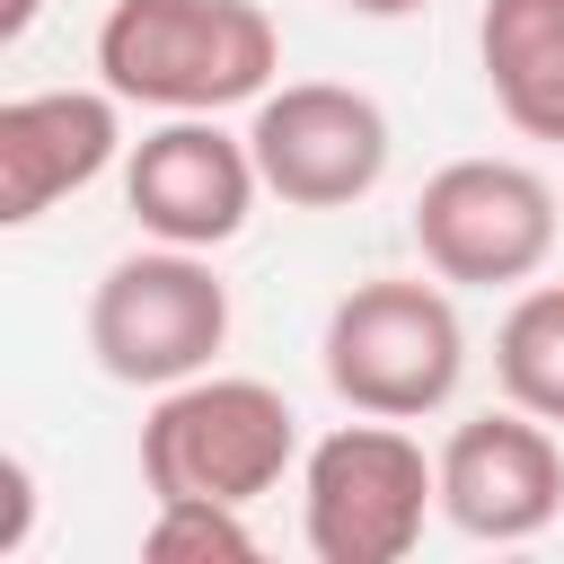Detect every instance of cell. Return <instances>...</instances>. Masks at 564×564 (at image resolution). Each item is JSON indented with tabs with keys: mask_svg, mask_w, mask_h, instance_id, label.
Here are the masks:
<instances>
[{
	"mask_svg": "<svg viewBox=\"0 0 564 564\" xmlns=\"http://www.w3.org/2000/svg\"><path fill=\"white\" fill-rule=\"evenodd\" d=\"M282 70V26L256 0H115L97 26V79L123 106L220 115L256 106Z\"/></svg>",
	"mask_w": 564,
	"mask_h": 564,
	"instance_id": "obj_1",
	"label": "cell"
},
{
	"mask_svg": "<svg viewBox=\"0 0 564 564\" xmlns=\"http://www.w3.org/2000/svg\"><path fill=\"white\" fill-rule=\"evenodd\" d=\"M326 388L352 414L423 423L467 379V326L449 308V282L432 273H370L326 308Z\"/></svg>",
	"mask_w": 564,
	"mask_h": 564,
	"instance_id": "obj_2",
	"label": "cell"
},
{
	"mask_svg": "<svg viewBox=\"0 0 564 564\" xmlns=\"http://www.w3.org/2000/svg\"><path fill=\"white\" fill-rule=\"evenodd\" d=\"M300 458V414L282 388L264 379H176L159 388L150 423H141V485L150 502H256L282 485V467Z\"/></svg>",
	"mask_w": 564,
	"mask_h": 564,
	"instance_id": "obj_3",
	"label": "cell"
},
{
	"mask_svg": "<svg viewBox=\"0 0 564 564\" xmlns=\"http://www.w3.org/2000/svg\"><path fill=\"white\" fill-rule=\"evenodd\" d=\"M441 511V458L388 414L326 432L300 458V538L317 564H397Z\"/></svg>",
	"mask_w": 564,
	"mask_h": 564,
	"instance_id": "obj_4",
	"label": "cell"
},
{
	"mask_svg": "<svg viewBox=\"0 0 564 564\" xmlns=\"http://www.w3.org/2000/svg\"><path fill=\"white\" fill-rule=\"evenodd\" d=\"M229 344V282L203 264V247H141L97 273L88 291V352L115 388H176L203 379Z\"/></svg>",
	"mask_w": 564,
	"mask_h": 564,
	"instance_id": "obj_5",
	"label": "cell"
},
{
	"mask_svg": "<svg viewBox=\"0 0 564 564\" xmlns=\"http://www.w3.org/2000/svg\"><path fill=\"white\" fill-rule=\"evenodd\" d=\"M414 247L458 291H511L555 256V185L520 159H449L414 194Z\"/></svg>",
	"mask_w": 564,
	"mask_h": 564,
	"instance_id": "obj_6",
	"label": "cell"
},
{
	"mask_svg": "<svg viewBox=\"0 0 564 564\" xmlns=\"http://www.w3.org/2000/svg\"><path fill=\"white\" fill-rule=\"evenodd\" d=\"M247 150H256L264 194H282L291 212H344V203L379 194L397 141H388V115H379L370 88H344V79H282V88L256 97Z\"/></svg>",
	"mask_w": 564,
	"mask_h": 564,
	"instance_id": "obj_7",
	"label": "cell"
},
{
	"mask_svg": "<svg viewBox=\"0 0 564 564\" xmlns=\"http://www.w3.org/2000/svg\"><path fill=\"white\" fill-rule=\"evenodd\" d=\"M256 194H264V176H256L247 132H220L212 115H167L123 159V203L167 247H203V256L229 247L247 229Z\"/></svg>",
	"mask_w": 564,
	"mask_h": 564,
	"instance_id": "obj_8",
	"label": "cell"
},
{
	"mask_svg": "<svg viewBox=\"0 0 564 564\" xmlns=\"http://www.w3.org/2000/svg\"><path fill=\"white\" fill-rule=\"evenodd\" d=\"M564 511V449L538 414H467L441 441V520L476 546H520Z\"/></svg>",
	"mask_w": 564,
	"mask_h": 564,
	"instance_id": "obj_9",
	"label": "cell"
},
{
	"mask_svg": "<svg viewBox=\"0 0 564 564\" xmlns=\"http://www.w3.org/2000/svg\"><path fill=\"white\" fill-rule=\"evenodd\" d=\"M123 150V97L115 88H35L0 106V220L26 229L62 194L97 185Z\"/></svg>",
	"mask_w": 564,
	"mask_h": 564,
	"instance_id": "obj_10",
	"label": "cell"
},
{
	"mask_svg": "<svg viewBox=\"0 0 564 564\" xmlns=\"http://www.w3.org/2000/svg\"><path fill=\"white\" fill-rule=\"evenodd\" d=\"M476 62L511 132L564 141V0H485Z\"/></svg>",
	"mask_w": 564,
	"mask_h": 564,
	"instance_id": "obj_11",
	"label": "cell"
},
{
	"mask_svg": "<svg viewBox=\"0 0 564 564\" xmlns=\"http://www.w3.org/2000/svg\"><path fill=\"white\" fill-rule=\"evenodd\" d=\"M494 379L520 414L564 423V282H538L494 326Z\"/></svg>",
	"mask_w": 564,
	"mask_h": 564,
	"instance_id": "obj_12",
	"label": "cell"
},
{
	"mask_svg": "<svg viewBox=\"0 0 564 564\" xmlns=\"http://www.w3.org/2000/svg\"><path fill=\"white\" fill-rule=\"evenodd\" d=\"M141 555L150 564H256V529H247V502H159L150 529H141Z\"/></svg>",
	"mask_w": 564,
	"mask_h": 564,
	"instance_id": "obj_13",
	"label": "cell"
},
{
	"mask_svg": "<svg viewBox=\"0 0 564 564\" xmlns=\"http://www.w3.org/2000/svg\"><path fill=\"white\" fill-rule=\"evenodd\" d=\"M0 494H9V511H0V555H18V546H26V520H35V476H26V458H0Z\"/></svg>",
	"mask_w": 564,
	"mask_h": 564,
	"instance_id": "obj_14",
	"label": "cell"
},
{
	"mask_svg": "<svg viewBox=\"0 0 564 564\" xmlns=\"http://www.w3.org/2000/svg\"><path fill=\"white\" fill-rule=\"evenodd\" d=\"M35 18H44V0H0V44H18Z\"/></svg>",
	"mask_w": 564,
	"mask_h": 564,
	"instance_id": "obj_15",
	"label": "cell"
},
{
	"mask_svg": "<svg viewBox=\"0 0 564 564\" xmlns=\"http://www.w3.org/2000/svg\"><path fill=\"white\" fill-rule=\"evenodd\" d=\"M352 18H414V9H432V0H344Z\"/></svg>",
	"mask_w": 564,
	"mask_h": 564,
	"instance_id": "obj_16",
	"label": "cell"
}]
</instances>
